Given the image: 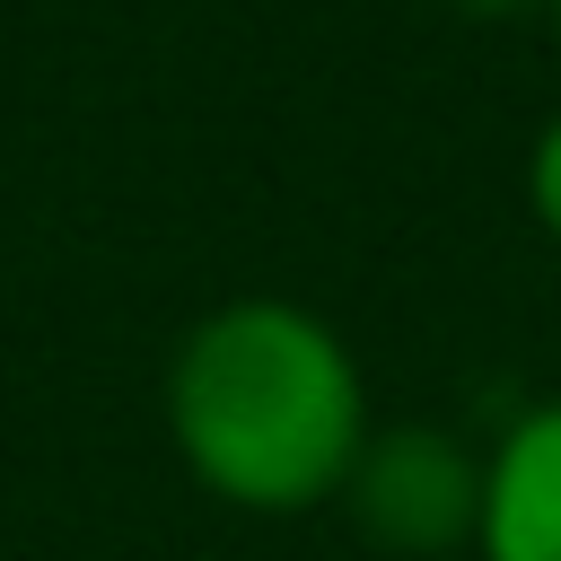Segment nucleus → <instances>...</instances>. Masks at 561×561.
Listing matches in <instances>:
<instances>
[{
    "label": "nucleus",
    "instance_id": "f257e3e1",
    "mask_svg": "<svg viewBox=\"0 0 561 561\" xmlns=\"http://www.w3.org/2000/svg\"><path fill=\"white\" fill-rule=\"evenodd\" d=\"M377 403L359 351L333 316L245 289L193 316L167 359V438L184 473L245 517H307L333 508Z\"/></svg>",
    "mask_w": 561,
    "mask_h": 561
},
{
    "label": "nucleus",
    "instance_id": "f03ea898",
    "mask_svg": "<svg viewBox=\"0 0 561 561\" xmlns=\"http://www.w3.org/2000/svg\"><path fill=\"white\" fill-rule=\"evenodd\" d=\"M333 508L359 526V543L394 561H447L473 552V508H482V447L456 438L447 421H368Z\"/></svg>",
    "mask_w": 561,
    "mask_h": 561
},
{
    "label": "nucleus",
    "instance_id": "7ed1b4c3",
    "mask_svg": "<svg viewBox=\"0 0 561 561\" xmlns=\"http://www.w3.org/2000/svg\"><path fill=\"white\" fill-rule=\"evenodd\" d=\"M473 561H561V394H535L482 447Z\"/></svg>",
    "mask_w": 561,
    "mask_h": 561
},
{
    "label": "nucleus",
    "instance_id": "20e7f679",
    "mask_svg": "<svg viewBox=\"0 0 561 561\" xmlns=\"http://www.w3.org/2000/svg\"><path fill=\"white\" fill-rule=\"evenodd\" d=\"M526 210L561 245V114H543V131L526 140Z\"/></svg>",
    "mask_w": 561,
    "mask_h": 561
},
{
    "label": "nucleus",
    "instance_id": "39448f33",
    "mask_svg": "<svg viewBox=\"0 0 561 561\" xmlns=\"http://www.w3.org/2000/svg\"><path fill=\"white\" fill-rule=\"evenodd\" d=\"M438 9H456V18H473V26H500V18H543V0H438Z\"/></svg>",
    "mask_w": 561,
    "mask_h": 561
},
{
    "label": "nucleus",
    "instance_id": "423d86ee",
    "mask_svg": "<svg viewBox=\"0 0 561 561\" xmlns=\"http://www.w3.org/2000/svg\"><path fill=\"white\" fill-rule=\"evenodd\" d=\"M543 35H552V53H561V0H543Z\"/></svg>",
    "mask_w": 561,
    "mask_h": 561
}]
</instances>
